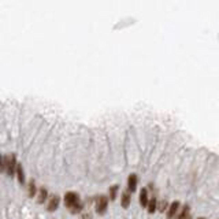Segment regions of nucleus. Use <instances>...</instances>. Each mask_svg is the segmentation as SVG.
<instances>
[{
	"mask_svg": "<svg viewBox=\"0 0 219 219\" xmlns=\"http://www.w3.org/2000/svg\"><path fill=\"white\" fill-rule=\"evenodd\" d=\"M16 167H18V163L15 160V156L11 155V156H3V164H2V169L7 171V174L10 177H12L14 174L16 172Z\"/></svg>",
	"mask_w": 219,
	"mask_h": 219,
	"instance_id": "1",
	"label": "nucleus"
},
{
	"mask_svg": "<svg viewBox=\"0 0 219 219\" xmlns=\"http://www.w3.org/2000/svg\"><path fill=\"white\" fill-rule=\"evenodd\" d=\"M107 207H108V197L103 196V194L99 196L97 201H96V212H97L99 215H103V214H106Z\"/></svg>",
	"mask_w": 219,
	"mask_h": 219,
	"instance_id": "2",
	"label": "nucleus"
},
{
	"mask_svg": "<svg viewBox=\"0 0 219 219\" xmlns=\"http://www.w3.org/2000/svg\"><path fill=\"white\" fill-rule=\"evenodd\" d=\"M77 203H79V196L75 192H67V193L64 194V204L68 210H70L71 207H74Z\"/></svg>",
	"mask_w": 219,
	"mask_h": 219,
	"instance_id": "3",
	"label": "nucleus"
},
{
	"mask_svg": "<svg viewBox=\"0 0 219 219\" xmlns=\"http://www.w3.org/2000/svg\"><path fill=\"white\" fill-rule=\"evenodd\" d=\"M178 210H179V201H172L171 204H170L169 210H167V218L172 219L175 216V214L178 212Z\"/></svg>",
	"mask_w": 219,
	"mask_h": 219,
	"instance_id": "4",
	"label": "nucleus"
},
{
	"mask_svg": "<svg viewBox=\"0 0 219 219\" xmlns=\"http://www.w3.org/2000/svg\"><path fill=\"white\" fill-rule=\"evenodd\" d=\"M127 188L129 190L134 192L137 189V175L136 174H130L127 178Z\"/></svg>",
	"mask_w": 219,
	"mask_h": 219,
	"instance_id": "5",
	"label": "nucleus"
},
{
	"mask_svg": "<svg viewBox=\"0 0 219 219\" xmlns=\"http://www.w3.org/2000/svg\"><path fill=\"white\" fill-rule=\"evenodd\" d=\"M57 205H59V196H52L51 199H49V203H48V211L49 212H54L55 210L57 208Z\"/></svg>",
	"mask_w": 219,
	"mask_h": 219,
	"instance_id": "6",
	"label": "nucleus"
},
{
	"mask_svg": "<svg viewBox=\"0 0 219 219\" xmlns=\"http://www.w3.org/2000/svg\"><path fill=\"white\" fill-rule=\"evenodd\" d=\"M148 203H149V200H148L147 189H141V192H140V204L142 207H148Z\"/></svg>",
	"mask_w": 219,
	"mask_h": 219,
	"instance_id": "7",
	"label": "nucleus"
},
{
	"mask_svg": "<svg viewBox=\"0 0 219 219\" xmlns=\"http://www.w3.org/2000/svg\"><path fill=\"white\" fill-rule=\"evenodd\" d=\"M120 205L123 208H127L130 205V193L129 192H123L122 197H120Z\"/></svg>",
	"mask_w": 219,
	"mask_h": 219,
	"instance_id": "8",
	"label": "nucleus"
},
{
	"mask_svg": "<svg viewBox=\"0 0 219 219\" xmlns=\"http://www.w3.org/2000/svg\"><path fill=\"white\" fill-rule=\"evenodd\" d=\"M47 197H48V192H47V189L45 188H41L40 190H38L37 203H38V204H43V203L47 200Z\"/></svg>",
	"mask_w": 219,
	"mask_h": 219,
	"instance_id": "9",
	"label": "nucleus"
},
{
	"mask_svg": "<svg viewBox=\"0 0 219 219\" xmlns=\"http://www.w3.org/2000/svg\"><path fill=\"white\" fill-rule=\"evenodd\" d=\"M36 190H37V188H36V183H34V181L32 179V181L29 182V185H27V196H29V197H34Z\"/></svg>",
	"mask_w": 219,
	"mask_h": 219,
	"instance_id": "10",
	"label": "nucleus"
},
{
	"mask_svg": "<svg viewBox=\"0 0 219 219\" xmlns=\"http://www.w3.org/2000/svg\"><path fill=\"white\" fill-rule=\"evenodd\" d=\"M189 210H190V207H189L188 204L185 205V207L181 210V212H179V215L177 216V219H186L189 216Z\"/></svg>",
	"mask_w": 219,
	"mask_h": 219,
	"instance_id": "11",
	"label": "nucleus"
},
{
	"mask_svg": "<svg viewBox=\"0 0 219 219\" xmlns=\"http://www.w3.org/2000/svg\"><path fill=\"white\" fill-rule=\"evenodd\" d=\"M16 175H18V181L21 183H25V172H23V169H22L21 164H18L16 167Z\"/></svg>",
	"mask_w": 219,
	"mask_h": 219,
	"instance_id": "12",
	"label": "nucleus"
},
{
	"mask_svg": "<svg viewBox=\"0 0 219 219\" xmlns=\"http://www.w3.org/2000/svg\"><path fill=\"white\" fill-rule=\"evenodd\" d=\"M156 208H158V204H156V199H155V197H152V199L149 200V203H148V212H149V214H153Z\"/></svg>",
	"mask_w": 219,
	"mask_h": 219,
	"instance_id": "13",
	"label": "nucleus"
},
{
	"mask_svg": "<svg viewBox=\"0 0 219 219\" xmlns=\"http://www.w3.org/2000/svg\"><path fill=\"white\" fill-rule=\"evenodd\" d=\"M82 208H84V204L79 201V203H77L74 207L70 208V212H71V214H77V212H79V211H82Z\"/></svg>",
	"mask_w": 219,
	"mask_h": 219,
	"instance_id": "14",
	"label": "nucleus"
},
{
	"mask_svg": "<svg viewBox=\"0 0 219 219\" xmlns=\"http://www.w3.org/2000/svg\"><path fill=\"white\" fill-rule=\"evenodd\" d=\"M116 192H118V185L111 186V189H109V199L111 200L116 199Z\"/></svg>",
	"mask_w": 219,
	"mask_h": 219,
	"instance_id": "15",
	"label": "nucleus"
},
{
	"mask_svg": "<svg viewBox=\"0 0 219 219\" xmlns=\"http://www.w3.org/2000/svg\"><path fill=\"white\" fill-rule=\"evenodd\" d=\"M158 208H159V211H160V212H164V211L169 208L167 201H160V203H159V205H158Z\"/></svg>",
	"mask_w": 219,
	"mask_h": 219,
	"instance_id": "16",
	"label": "nucleus"
},
{
	"mask_svg": "<svg viewBox=\"0 0 219 219\" xmlns=\"http://www.w3.org/2000/svg\"><path fill=\"white\" fill-rule=\"evenodd\" d=\"M81 219H92V214H90V212H85L84 215L81 216Z\"/></svg>",
	"mask_w": 219,
	"mask_h": 219,
	"instance_id": "17",
	"label": "nucleus"
},
{
	"mask_svg": "<svg viewBox=\"0 0 219 219\" xmlns=\"http://www.w3.org/2000/svg\"><path fill=\"white\" fill-rule=\"evenodd\" d=\"M186 219H192V218H190V216H188V218H186Z\"/></svg>",
	"mask_w": 219,
	"mask_h": 219,
	"instance_id": "18",
	"label": "nucleus"
},
{
	"mask_svg": "<svg viewBox=\"0 0 219 219\" xmlns=\"http://www.w3.org/2000/svg\"><path fill=\"white\" fill-rule=\"evenodd\" d=\"M199 219H205V218H203V216H201V218H199Z\"/></svg>",
	"mask_w": 219,
	"mask_h": 219,
	"instance_id": "19",
	"label": "nucleus"
}]
</instances>
